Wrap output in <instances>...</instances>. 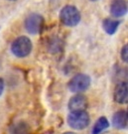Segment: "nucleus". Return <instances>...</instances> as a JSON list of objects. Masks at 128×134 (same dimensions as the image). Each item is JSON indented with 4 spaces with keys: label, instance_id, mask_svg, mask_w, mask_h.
<instances>
[{
    "label": "nucleus",
    "instance_id": "nucleus-1",
    "mask_svg": "<svg viewBox=\"0 0 128 134\" xmlns=\"http://www.w3.org/2000/svg\"><path fill=\"white\" fill-rule=\"evenodd\" d=\"M32 42L26 36H20L15 39L11 45V52L18 58L27 57L32 51Z\"/></svg>",
    "mask_w": 128,
    "mask_h": 134
},
{
    "label": "nucleus",
    "instance_id": "nucleus-2",
    "mask_svg": "<svg viewBox=\"0 0 128 134\" xmlns=\"http://www.w3.org/2000/svg\"><path fill=\"white\" fill-rule=\"evenodd\" d=\"M90 122L88 113L85 110L80 111H71V113L68 116V123L71 128L76 130H82L86 128Z\"/></svg>",
    "mask_w": 128,
    "mask_h": 134
},
{
    "label": "nucleus",
    "instance_id": "nucleus-3",
    "mask_svg": "<svg viewBox=\"0 0 128 134\" xmlns=\"http://www.w3.org/2000/svg\"><path fill=\"white\" fill-rule=\"evenodd\" d=\"M60 20L64 25L69 27H74L80 23L81 13L75 6L68 5L65 6L60 12Z\"/></svg>",
    "mask_w": 128,
    "mask_h": 134
},
{
    "label": "nucleus",
    "instance_id": "nucleus-4",
    "mask_svg": "<svg viewBox=\"0 0 128 134\" xmlns=\"http://www.w3.org/2000/svg\"><path fill=\"white\" fill-rule=\"evenodd\" d=\"M69 90L71 92H82L90 86V77L85 74H79L69 81Z\"/></svg>",
    "mask_w": 128,
    "mask_h": 134
},
{
    "label": "nucleus",
    "instance_id": "nucleus-5",
    "mask_svg": "<svg viewBox=\"0 0 128 134\" xmlns=\"http://www.w3.org/2000/svg\"><path fill=\"white\" fill-rule=\"evenodd\" d=\"M44 27V18L40 14H30L25 20V28L30 34H38Z\"/></svg>",
    "mask_w": 128,
    "mask_h": 134
},
{
    "label": "nucleus",
    "instance_id": "nucleus-6",
    "mask_svg": "<svg viewBox=\"0 0 128 134\" xmlns=\"http://www.w3.org/2000/svg\"><path fill=\"white\" fill-rule=\"evenodd\" d=\"M114 100L117 103H126L128 98V85L126 81H122L117 83L114 90Z\"/></svg>",
    "mask_w": 128,
    "mask_h": 134
},
{
    "label": "nucleus",
    "instance_id": "nucleus-7",
    "mask_svg": "<svg viewBox=\"0 0 128 134\" xmlns=\"http://www.w3.org/2000/svg\"><path fill=\"white\" fill-rule=\"evenodd\" d=\"M86 106H87V99L82 94H76L73 96L69 101V108L71 111L85 110Z\"/></svg>",
    "mask_w": 128,
    "mask_h": 134
},
{
    "label": "nucleus",
    "instance_id": "nucleus-8",
    "mask_svg": "<svg viewBox=\"0 0 128 134\" xmlns=\"http://www.w3.org/2000/svg\"><path fill=\"white\" fill-rule=\"evenodd\" d=\"M128 113L126 110H119L112 117V125L116 129H125L127 127Z\"/></svg>",
    "mask_w": 128,
    "mask_h": 134
},
{
    "label": "nucleus",
    "instance_id": "nucleus-9",
    "mask_svg": "<svg viewBox=\"0 0 128 134\" xmlns=\"http://www.w3.org/2000/svg\"><path fill=\"white\" fill-rule=\"evenodd\" d=\"M127 12L126 0H113L110 5V13L114 17H121Z\"/></svg>",
    "mask_w": 128,
    "mask_h": 134
},
{
    "label": "nucleus",
    "instance_id": "nucleus-10",
    "mask_svg": "<svg viewBox=\"0 0 128 134\" xmlns=\"http://www.w3.org/2000/svg\"><path fill=\"white\" fill-rule=\"evenodd\" d=\"M10 134H31L30 133V128L27 123L24 121H18L12 125Z\"/></svg>",
    "mask_w": 128,
    "mask_h": 134
},
{
    "label": "nucleus",
    "instance_id": "nucleus-11",
    "mask_svg": "<svg viewBox=\"0 0 128 134\" xmlns=\"http://www.w3.org/2000/svg\"><path fill=\"white\" fill-rule=\"evenodd\" d=\"M109 127V121L105 116H101L96 120L92 128V134H100L103 130Z\"/></svg>",
    "mask_w": 128,
    "mask_h": 134
},
{
    "label": "nucleus",
    "instance_id": "nucleus-12",
    "mask_svg": "<svg viewBox=\"0 0 128 134\" xmlns=\"http://www.w3.org/2000/svg\"><path fill=\"white\" fill-rule=\"evenodd\" d=\"M119 21H116V20H112L110 18H107V19H104L103 23H102V27L104 29V31L109 35H113L116 30L119 26Z\"/></svg>",
    "mask_w": 128,
    "mask_h": 134
},
{
    "label": "nucleus",
    "instance_id": "nucleus-13",
    "mask_svg": "<svg viewBox=\"0 0 128 134\" xmlns=\"http://www.w3.org/2000/svg\"><path fill=\"white\" fill-rule=\"evenodd\" d=\"M127 54H128V46H127V45H125V46H123L122 50H121V58H122L123 62L127 63V61H128Z\"/></svg>",
    "mask_w": 128,
    "mask_h": 134
},
{
    "label": "nucleus",
    "instance_id": "nucleus-14",
    "mask_svg": "<svg viewBox=\"0 0 128 134\" xmlns=\"http://www.w3.org/2000/svg\"><path fill=\"white\" fill-rule=\"evenodd\" d=\"M4 91V81L0 77V96L2 94V92Z\"/></svg>",
    "mask_w": 128,
    "mask_h": 134
},
{
    "label": "nucleus",
    "instance_id": "nucleus-15",
    "mask_svg": "<svg viewBox=\"0 0 128 134\" xmlns=\"http://www.w3.org/2000/svg\"><path fill=\"white\" fill-rule=\"evenodd\" d=\"M63 134H76L75 132H65V133H63Z\"/></svg>",
    "mask_w": 128,
    "mask_h": 134
},
{
    "label": "nucleus",
    "instance_id": "nucleus-16",
    "mask_svg": "<svg viewBox=\"0 0 128 134\" xmlns=\"http://www.w3.org/2000/svg\"><path fill=\"white\" fill-rule=\"evenodd\" d=\"M90 1H96V0H90Z\"/></svg>",
    "mask_w": 128,
    "mask_h": 134
},
{
    "label": "nucleus",
    "instance_id": "nucleus-17",
    "mask_svg": "<svg viewBox=\"0 0 128 134\" xmlns=\"http://www.w3.org/2000/svg\"><path fill=\"white\" fill-rule=\"evenodd\" d=\"M11 1H13V0H11Z\"/></svg>",
    "mask_w": 128,
    "mask_h": 134
}]
</instances>
